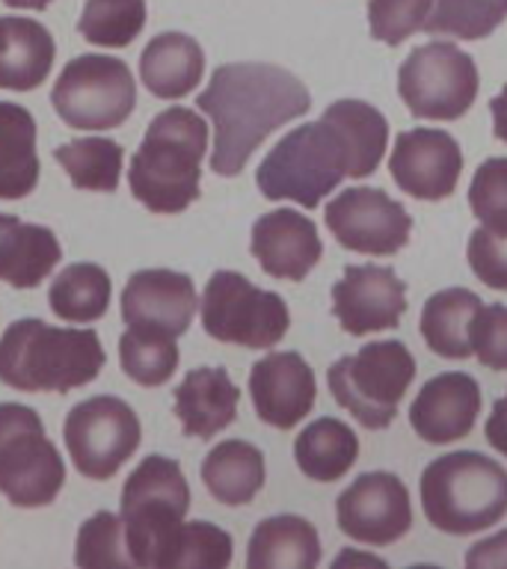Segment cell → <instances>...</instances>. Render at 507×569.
Here are the masks:
<instances>
[{"instance_id": "37", "label": "cell", "mask_w": 507, "mask_h": 569, "mask_svg": "<svg viewBox=\"0 0 507 569\" xmlns=\"http://www.w3.org/2000/svg\"><path fill=\"white\" fill-rule=\"evenodd\" d=\"M235 555L229 531L211 522H185L167 569H226Z\"/></svg>"}, {"instance_id": "45", "label": "cell", "mask_w": 507, "mask_h": 569, "mask_svg": "<svg viewBox=\"0 0 507 569\" xmlns=\"http://www.w3.org/2000/svg\"><path fill=\"white\" fill-rule=\"evenodd\" d=\"M3 3L16 9H33V12H42V9L51 7V0H3Z\"/></svg>"}, {"instance_id": "32", "label": "cell", "mask_w": 507, "mask_h": 569, "mask_svg": "<svg viewBox=\"0 0 507 569\" xmlns=\"http://www.w3.org/2000/svg\"><path fill=\"white\" fill-rule=\"evenodd\" d=\"M329 119L341 124L347 140L356 151V178H368L377 172L382 154L389 149V122L386 116L368 101H356V98H341L324 110Z\"/></svg>"}, {"instance_id": "29", "label": "cell", "mask_w": 507, "mask_h": 569, "mask_svg": "<svg viewBox=\"0 0 507 569\" xmlns=\"http://www.w3.org/2000/svg\"><path fill=\"white\" fill-rule=\"evenodd\" d=\"M359 457V439L345 421L338 418H318L309 427H302V433L294 442V460L300 466L306 478L332 483L341 475L354 469Z\"/></svg>"}, {"instance_id": "21", "label": "cell", "mask_w": 507, "mask_h": 569, "mask_svg": "<svg viewBox=\"0 0 507 569\" xmlns=\"http://www.w3.org/2000/svg\"><path fill=\"white\" fill-rule=\"evenodd\" d=\"M240 389L231 382L226 368H193L176 386V418L185 436L213 439L238 418Z\"/></svg>"}, {"instance_id": "28", "label": "cell", "mask_w": 507, "mask_h": 569, "mask_svg": "<svg viewBox=\"0 0 507 569\" xmlns=\"http://www.w3.org/2000/svg\"><path fill=\"white\" fill-rule=\"evenodd\" d=\"M484 302L469 288H445L427 297L421 309V336L425 345L443 359H469L471 318Z\"/></svg>"}, {"instance_id": "11", "label": "cell", "mask_w": 507, "mask_h": 569, "mask_svg": "<svg viewBox=\"0 0 507 569\" xmlns=\"http://www.w3.org/2000/svg\"><path fill=\"white\" fill-rule=\"evenodd\" d=\"M478 66L451 42L412 48L398 71V96L416 119L457 122L478 98Z\"/></svg>"}, {"instance_id": "5", "label": "cell", "mask_w": 507, "mask_h": 569, "mask_svg": "<svg viewBox=\"0 0 507 569\" xmlns=\"http://www.w3.org/2000/svg\"><path fill=\"white\" fill-rule=\"evenodd\" d=\"M421 507L436 531L466 537L507 516V469L478 451L436 457L421 475Z\"/></svg>"}, {"instance_id": "38", "label": "cell", "mask_w": 507, "mask_h": 569, "mask_svg": "<svg viewBox=\"0 0 507 569\" xmlns=\"http://www.w3.org/2000/svg\"><path fill=\"white\" fill-rule=\"evenodd\" d=\"M469 208L484 229L507 234V158H489L475 169Z\"/></svg>"}, {"instance_id": "14", "label": "cell", "mask_w": 507, "mask_h": 569, "mask_svg": "<svg viewBox=\"0 0 507 569\" xmlns=\"http://www.w3.org/2000/svg\"><path fill=\"white\" fill-rule=\"evenodd\" d=\"M341 533L365 546H391L412 528L407 483L391 471H368L336 498Z\"/></svg>"}, {"instance_id": "20", "label": "cell", "mask_w": 507, "mask_h": 569, "mask_svg": "<svg viewBox=\"0 0 507 569\" xmlns=\"http://www.w3.org/2000/svg\"><path fill=\"white\" fill-rule=\"evenodd\" d=\"M249 252L274 279L302 282L318 267L324 256V243L318 238V226L291 208H279L258 217L252 226Z\"/></svg>"}, {"instance_id": "47", "label": "cell", "mask_w": 507, "mask_h": 569, "mask_svg": "<svg viewBox=\"0 0 507 569\" xmlns=\"http://www.w3.org/2000/svg\"><path fill=\"white\" fill-rule=\"evenodd\" d=\"M0 27H3V18H0Z\"/></svg>"}, {"instance_id": "13", "label": "cell", "mask_w": 507, "mask_h": 569, "mask_svg": "<svg viewBox=\"0 0 507 569\" xmlns=\"http://www.w3.org/2000/svg\"><path fill=\"white\" fill-rule=\"evenodd\" d=\"M324 222L350 252L389 258L409 243L412 217L380 187H347L324 208Z\"/></svg>"}, {"instance_id": "8", "label": "cell", "mask_w": 507, "mask_h": 569, "mask_svg": "<svg viewBox=\"0 0 507 569\" xmlns=\"http://www.w3.org/2000/svg\"><path fill=\"white\" fill-rule=\"evenodd\" d=\"M66 483V462L48 439L39 412L0 403V492L9 505L48 507Z\"/></svg>"}, {"instance_id": "24", "label": "cell", "mask_w": 507, "mask_h": 569, "mask_svg": "<svg viewBox=\"0 0 507 569\" xmlns=\"http://www.w3.org/2000/svg\"><path fill=\"white\" fill-rule=\"evenodd\" d=\"M205 74V51L193 36L160 33L155 36L140 57V80L155 98L190 96Z\"/></svg>"}, {"instance_id": "30", "label": "cell", "mask_w": 507, "mask_h": 569, "mask_svg": "<svg viewBox=\"0 0 507 569\" xmlns=\"http://www.w3.org/2000/svg\"><path fill=\"white\" fill-rule=\"evenodd\" d=\"M110 276L105 267L89 264H69L57 279H53L48 302H51L53 315L69 323H92L101 320L110 309Z\"/></svg>"}, {"instance_id": "40", "label": "cell", "mask_w": 507, "mask_h": 569, "mask_svg": "<svg viewBox=\"0 0 507 569\" xmlns=\"http://www.w3.org/2000/svg\"><path fill=\"white\" fill-rule=\"evenodd\" d=\"M471 356L489 371H507V306L489 302L471 318Z\"/></svg>"}, {"instance_id": "10", "label": "cell", "mask_w": 507, "mask_h": 569, "mask_svg": "<svg viewBox=\"0 0 507 569\" xmlns=\"http://www.w3.org/2000/svg\"><path fill=\"white\" fill-rule=\"evenodd\" d=\"M53 110L78 131H110L133 113L137 80L128 62L107 53H83L66 62L51 92Z\"/></svg>"}, {"instance_id": "9", "label": "cell", "mask_w": 507, "mask_h": 569, "mask_svg": "<svg viewBox=\"0 0 507 569\" xmlns=\"http://www.w3.org/2000/svg\"><path fill=\"white\" fill-rule=\"evenodd\" d=\"M202 327L213 341L270 350L288 336L291 311L276 291L252 284L238 270H217L199 302Z\"/></svg>"}, {"instance_id": "34", "label": "cell", "mask_w": 507, "mask_h": 569, "mask_svg": "<svg viewBox=\"0 0 507 569\" xmlns=\"http://www.w3.org/2000/svg\"><path fill=\"white\" fill-rule=\"evenodd\" d=\"M507 18V0H436L421 33L478 42Z\"/></svg>"}, {"instance_id": "33", "label": "cell", "mask_w": 507, "mask_h": 569, "mask_svg": "<svg viewBox=\"0 0 507 569\" xmlns=\"http://www.w3.org/2000/svg\"><path fill=\"white\" fill-rule=\"evenodd\" d=\"M178 338L160 329L128 327L119 338V365L133 382L146 389L163 386L178 368Z\"/></svg>"}, {"instance_id": "17", "label": "cell", "mask_w": 507, "mask_h": 569, "mask_svg": "<svg viewBox=\"0 0 507 569\" xmlns=\"http://www.w3.org/2000/svg\"><path fill=\"white\" fill-rule=\"evenodd\" d=\"M249 398L256 416L276 430H291L318 400V380L300 353H270L249 371Z\"/></svg>"}, {"instance_id": "2", "label": "cell", "mask_w": 507, "mask_h": 569, "mask_svg": "<svg viewBox=\"0 0 507 569\" xmlns=\"http://www.w3.org/2000/svg\"><path fill=\"white\" fill-rule=\"evenodd\" d=\"M208 122L190 107H169L151 119L128 167L133 199L151 213H181L199 199Z\"/></svg>"}, {"instance_id": "46", "label": "cell", "mask_w": 507, "mask_h": 569, "mask_svg": "<svg viewBox=\"0 0 507 569\" xmlns=\"http://www.w3.org/2000/svg\"><path fill=\"white\" fill-rule=\"evenodd\" d=\"M347 560H354V563H380V558H371V555H338L332 560V569H341Z\"/></svg>"}, {"instance_id": "27", "label": "cell", "mask_w": 507, "mask_h": 569, "mask_svg": "<svg viewBox=\"0 0 507 569\" xmlns=\"http://www.w3.org/2000/svg\"><path fill=\"white\" fill-rule=\"evenodd\" d=\"M202 483L220 505H249L265 487V453L243 439H226L202 460Z\"/></svg>"}, {"instance_id": "23", "label": "cell", "mask_w": 507, "mask_h": 569, "mask_svg": "<svg viewBox=\"0 0 507 569\" xmlns=\"http://www.w3.org/2000/svg\"><path fill=\"white\" fill-rule=\"evenodd\" d=\"M60 240L51 229L0 213V282L36 288L60 264Z\"/></svg>"}, {"instance_id": "25", "label": "cell", "mask_w": 507, "mask_h": 569, "mask_svg": "<svg viewBox=\"0 0 507 569\" xmlns=\"http://www.w3.org/2000/svg\"><path fill=\"white\" fill-rule=\"evenodd\" d=\"M320 560L318 528L302 516H267L249 537V569H311Z\"/></svg>"}, {"instance_id": "39", "label": "cell", "mask_w": 507, "mask_h": 569, "mask_svg": "<svg viewBox=\"0 0 507 569\" xmlns=\"http://www.w3.org/2000/svg\"><path fill=\"white\" fill-rule=\"evenodd\" d=\"M436 0H368V24L377 42L389 48L407 42L425 27Z\"/></svg>"}, {"instance_id": "6", "label": "cell", "mask_w": 507, "mask_h": 569, "mask_svg": "<svg viewBox=\"0 0 507 569\" xmlns=\"http://www.w3.org/2000/svg\"><path fill=\"white\" fill-rule=\"evenodd\" d=\"M190 510V487L172 457L151 453L128 475L122 516L133 567L167 569L178 531Z\"/></svg>"}, {"instance_id": "19", "label": "cell", "mask_w": 507, "mask_h": 569, "mask_svg": "<svg viewBox=\"0 0 507 569\" xmlns=\"http://www.w3.org/2000/svg\"><path fill=\"white\" fill-rule=\"evenodd\" d=\"M480 416V386L471 373L445 371L427 380L409 407V425L430 445L460 442Z\"/></svg>"}, {"instance_id": "3", "label": "cell", "mask_w": 507, "mask_h": 569, "mask_svg": "<svg viewBox=\"0 0 507 569\" xmlns=\"http://www.w3.org/2000/svg\"><path fill=\"white\" fill-rule=\"evenodd\" d=\"M107 362L92 329L51 327L39 318L9 323L0 336V382L18 391L66 395L87 386Z\"/></svg>"}, {"instance_id": "41", "label": "cell", "mask_w": 507, "mask_h": 569, "mask_svg": "<svg viewBox=\"0 0 507 569\" xmlns=\"http://www.w3.org/2000/svg\"><path fill=\"white\" fill-rule=\"evenodd\" d=\"M466 258H469L471 273L487 288L507 291V234H496V231L478 226L469 234Z\"/></svg>"}, {"instance_id": "1", "label": "cell", "mask_w": 507, "mask_h": 569, "mask_svg": "<svg viewBox=\"0 0 507 569\" xmlns=\"http://www.w3.org/2000/svg\"><path fill=\"white\" fill-rule=\"evenodd\" d=\"M196 107L213 122L211 169L235 178L276 128L309 113L311 96L300 78L279 66L226 62L196 96Z\"/></svg>"}, {"instance_id": "36", "label": "cell", "mask_w": 507, "mask_h": 569, "mask_svg": "<svg viewBox=\"0 0 507 569\" xmlns=\"http://www.w3.org/2000/svg\"><path fill=\"white\" fill-rule=\"evenodd\" d=\"M74 563L87 569L133 567L122 516L110 513V510H98L92 519L80 525Z\"/></svg>"}, {"instance_id": "4", "label": "cell", "mask_w": 507, "mask_h": 569, "mask_svg": "<svg viewBox=\"0 0 507 569\" xmlns=\"http://www.w3.org/2000/svg\"><path fill=\"white\" fill-rule=\"evenodd\" d=\"M345 178H356V151L336 119L327 113L285 133L261 160L256 184L270 202L318 208Z\"/></svg>"}, {"instance_id": "7", "label": "cell", "mask_w": 507, "mask_h": 569, "mask_svg": "<svg viewBox=\"0 0 507 569\" xmlns=\"http://www.w3.org/2000/svg\"><path fill=\"white\" fill-rule=\"evenodd\" d=\"M416 356L404 341H371L359 353L329 365L327 382L338 407L368 430H382L398 418L404 395L416 380Z\"/></svg>"}, {"instance_id": "15", "label": "cell", "mask_w": 507, "mask_h": 569, "mask_svg": "<svg viewBox=\"0 0 507 569\" xmlns=\"http://www.w3.org/2000/svg\"><path fill=\"white\" fill-rule=\"evenodd\" d=\"M389 172L395 184L412 199L443 202L460 184V142L448 131H436V128L400 131L389 154Z\"/></svg>"}, {"instance_id": "43", "label": "cell", "mask_w": 507, "mask_h": 569, "mask_svg": "<svg viewBox=\"0 0 507 569\" xmlns=\"http://www.w3.org/2000/svg\"><path fill=\"white\" fill-rule=\"evenodd\" d=\"M484 436L501 457H507V391L493 403V412L484 425Z\"/></svg>"}, {"instance_id": "18", "label": "cell", "mask_w": 507, "mask_h": 569, "mask_svg": "<svg viewBox=\"0 0 507 569\" xmlns=\"http://www.w3.org/2000/svg\"><path fill=\"white\" fill-rule=\"evenodd\" d=\"M199 311L193 279L178 270H137L122 291V320L128 327L160 329L181 338Z\"/></svg>"}, {"instance_id": "42", "label": "cell", "mask_w": 507, "mask_h": 569, "mask_svg": "<svg viewBox=\"0 0 507 569\" xmlns=\"http://www.w3.org/2000/svg\"><path fill=\"white\" fill-rule=\"evenodd\" d=\"M466 567L469 569H505L507 567V531L493 533L487 540L475 542L466 551Z\"/></svg>"}, {"instance_id": "44", "label": "cell", "mask_w": 507, "mask_h": 569, "mask_svg": "<svg viewBox=\"0 0 507 569\" xmlns=\"http://www.w3.org/2000/svg\"><path fill=\"white\" fill-rule=\"evenodd\" d=\"M489 113H493V133H496V140L507 142V87L489 101Z\"/></svg>"}, {"instance_id": "12", "label": "cell", "mask_w": 507, "mask_h": 569, "mask_svg": "<svg viewBox=\"0 0 507 569\" xmlns=\"http://www.w3.org/2000/svg\"><path fill=\"white\" fill-rule=\"evenodd\" d=\"M62 439L71 466L89 480H110L140 448V418L125 400L98 395L69 409Z\"/></svg>"}, {"instance_id": "16", "label": "cell", "mask_w": 507, "mask_h": 569, "mask_svg": "<svg viewBox=\"0 0 507 569\" xmlns=\"http://www.w3.org/2000/svg\"><path fill=\"white\" fill-rule=\"evenodd\" d=\"M407 311V284L391 267L347 264L332 284V315L347 336L395 329Z\"/></svg>"}, {"instance_id": "22", "label": "cell", "mask_w": 507, "mask_h": 569, "mask_svg": "<svg viewBox=\"0 0 507 569\" xmlns=\"http://www.w3.org/2000/svg\"><path fill=\"white\" fill-rule=\"evenodd\" d=\"M57 42L51 30L33 18H3L0 27V89L30 92L51 74Z\"/></svg>"}, {"instance_id": "35", "label": "cell", "mask_w": 507, "mask_h": 569, "mask_svg": "<svg viewBox=\"0 0 507 569\" xmlns=\"http://www.w3.org/2000/svg\"><path fill=\"white\" fill-rule=\"evenodd\" d=\"M146 27V0H87L78 33L96 48H128Z\"/></svg>"}, {"instance_id": "26", "label": "cell", "mask_w": 507, "mask_h": 569, "mask_svg": "<svg viewBox=\"0 0 507 569\" xmlns=\"http://www.w3.org/2000/svg\"><path fill=\"white\" fill-rule=\"evenodd\" d=\"M39 184L33 113L12 101H0V199L16 202Z\"/></svg>"}, {"instance_id": "31", "label": "cell", "mask_w": 507, "mask_h": 569, "mask_svg": "<svg viewBox=\"0 0 507 569\" xmlns=\"http://www.w3.org/2000/svg\"><path fill=\"white\" fill-rule=\"evenodd\" d=\"M53 158L66 169V176L78 190L113 193L122 178L125 149L107 137H83L53 151Z\"/></svg>"}]
</instances>
